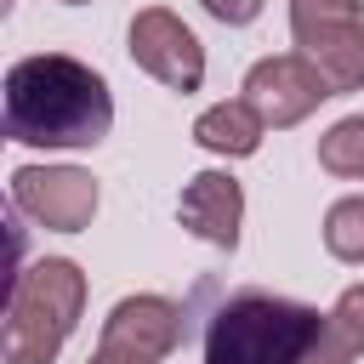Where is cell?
I'll return each instance as SVG.
<instances>
[{
  "instance_id": "6da1fadb",
  "label": "cell",
  "mask_w": 364,
  "mask_h": 364,
  "mask_svg": "<svg viewBox=\"0 0 364 364\" xmlns=\"http://www.w3.org/2000/svg\"><path fill=\"white\" fill-rule=\"evenodd\" d=\"M108 125L114 91L91 63L34 51L6 68V136L17 148H97Z\"/></svg>"
},
{
  "instance_id": "7a4b0ae2",
  "label": "cell",
  "mask_w": 364,
  "mask_h": 364,
  "mask_svg": "<svg viewBox=\"0 0 364 364\" xmlns=\"http://www.w3.org/2000/svg\"><path fill=\"white\" fill-rule=\"evenodd\" d=\"M80 313H85L80 262L40 256L34 267H23L11 279V301H6V336H0L6 364H57V353L74 336Z\"/></svg>"
},
{
  "instance_id": "3957f363",
  "label": "cell",
  "mask_w": 364,
  "mask_h": 364,
  "mask_svg": "<svg viewBox=\"0 0 364 364\" xmlns=\"http://www.w3.org/2000/svg\"><path fill=\"white\" fill-rule=\"evenodd\" d=\"M324 313L284 296H233L205 330V364H307Z\"/></svg>"
},
{
  "instance_id": "277c9868",
  "label": "cell",
  "mask_w": 364,
  "mask_h": 364,
  "mask_svg": "<svg viewBox=\"0 0 364 364\" xmlns=\"http://www.w3.org/2000/svg\"><path fill=\"white\" fill-rule=\"evenodd\" d=\"M125 51L142 74H154L165 91L193 97L205 85V46L171 6H142L125 28Z\"/></svg>"
},
{
  "instance_id": "5b68a950",
  "label": "cell",
  "mask_w": 364,
  "mask_h": 364,
  "mask_svg": "<svg viewBox=\"0 0 364 364\" xmlns=\"http://www.w3.org/2000/svg\"><path fill=\"white\" fill-rule=\"evenodd\" d=\"M11 205L28 222H40L46 233H85L97 205H102V188L80 165H17L11 171Z\"/></svg>"
},
{
  "instance_id": "8992f818",
  "label": "cell",
  "mask_w": 364,
  "mask_h": 364,
  "mask_svg": "<svg viewBox=\"0 0 364 364\" xmlns=\"http://www.w3.org/2000/svg\"><path fill=\"white\" fill-rule=\"evenodd\" d=\"M245 97L256 102V114L267 119V131H290V125H301L307 114H318V102H330L336 91H330V80L318 74L313 57H301V51H279V57L250 63V74H245Z\"/></svg>"
},
{
  "instance_id": "52a82bcc",
  "label": "cell",
  "mask_w": 364,
  "mask_h": 364,
  "mask_svg": "<svg viewBox=\"0 0 364 364\" xmlns=\"http://www.w3.org/2000/svg\"><path fill=\"white\" fill-rule=\"evenodd\" d=\"M182 341V307L171 296H154V290H136V296H119L102 318V341L97 347H114V353H131V358H171Z\"/></svg>"
},
{
  "instance_id": "ba28073f",
  "label": "cell",
  "mask_w": 364,
  "mask_h": 364,
  "mask_svg": "<svg viewBox=\"0 0 364 364\" xmlns=\"http://www.w3.org/2000/svg\"><path fill=\"white\" fill-rule=\"evenodd\" d=\"M176 222L193 239L216 245V250H239V228H245V188H239V176L233 171L188 176L182 199H176Z\"/></svg>"
},
{
  "instance_id": "9c48e42d",
  "label": "cell",
  "mask_w": 364,
  "mask_h": 364,
  "mask_svg": "<svg viewBox=\"0 0 364 364\" xmlns=\"http://www.w3.org/2000/svg\"><path fill=\"white\" fill-rule=\"evenodd\" d=\"M267 136V119L256 114L250 97H233V102H210L199 119H193V142L216 159H250Z\"/></svg>"
},
{
  "instance_id": "30bf717a",
  "label": "cell",
  "mask_w": 364,
  "mask_h": 364,
  "mask_svg": "<svg viewBox=\"0 0 364 364\" xmlns=\"http://www.w3.org/2000/svg\"><path fill=\"white\" fill-rule=\"evenodd\" d=\"M301 57L318 63V74L330 80V91H364V17L358 23H330V28H313L296 40Z\"/></svg>"
},
{
  "instance_id": "8fae6325",
  "label": "cell",
  "mask_w": 364,
  "mask_h": 364,
  "mask_svg": "<svg viewBox=\"0 0 364 364\" xmlns=\"http://www.w3.org/2000/svg\"><path fill=\"white\" fill-rule=\"evenodd\" d=\"M318 165H324L330 176L364 182V114H347V119H336V125L318 136Z\"/></svg>"
},
{
  "instance_id": "7c38bea8",
  "label": "cell",
  "mask_w": 364,
  "mask_h": 364,
  "mask_svg": "<svg viewBox=\"0 0 364 364\" xmlns=\"http://www.w3.org/2000/svg\"><path fill=\"white\" fill-rule=\"evenodd\" d=\"M324 250L347 267H364V193H347L324 210Z\"/></svg>"
},
{
  "instance_id": "4fadbf2b",
  "label": "cell",
  "mask_w": 364,
  "mask_h": 364,
  "mask_svg": "<svg viewBox=\"0 0 364 364\" xmlns=\"http://www.w3.org/2000/svg\"><path fill=\"white\" fill-rule=\"evenodd\" d=\"M364 17V0H290V34H313V28H330V23H358Z\"/></svg>"
},
{
  "instance_id": "5bb4252c",
  "label": "cell",
  "mask_w": 364,
  "mask_h": 364,
  "mask_svg": "<svg viewBox=\"0 0 364 364\" xmlns=\"http://www.w3.org/2000/svg\"><path fill=\"white\" fill-rule=\"evenodd\" d=\"M364 358V347L324 313V330H318V341H313V353H307V364H358Z\"/></svg>"
},
{
  "instance_id": "9a60e30c",
  "label": "cell",
  "mask_w": 364,
  "mask_h": 364,
  "mask_svg": "<svg viewBox=\"0 0 364 364\" xmlns=\"http://www.w3.org/2000/svg\"><path fill=\"white\" fill-rule=\"evenodd\" d=\"M330 318H336V324H341V330H347V336H353V341L364 347V284H347V290L336 296Z\"/></svg>"
},
{
  "instance_id": "2e32d148",
  "label": "cell",
  "mask_w": 364,
  "mask_h": 364,
  "mask_svg": "<svg viewBox=\"0 0 364 364\" xmlns=\"http://www.w3.org/2000/svg\"><path fill=\"white\" fill-rule=\"evenodd\" d=\"M199 6H205L216 23H228V28H245V23H256V17H262V6H267V0H199Z\"/></svg>"
},
{
  "instance_id": "e0dca14e",
  "label": "cell",
  "mask_w": 364,
  "mask_h": 364,
  "mask_svg": "<svg viewBox=\"0 0 364 364\" xmlns=\"http://www.w3.org/2000/svg\"><path fill=\"white\" fill-rule=\"evenodd\" d=\"M85 364H148V358H131V353H114V347H97Z\"/></svg>"
},
{
  "instance_id": "ac0fdd59",
  "label": "cell",
  "mask_w": 364,
  "mask_h": 364,
  "mask_svg": "<svg viewBox=\"0 0 364 364\" xmlns=\"http://www.w3.org/2000/svg\"><path fill=\"white\" fill-rule=\"evenodd\" d=\"M63 6H91V0H63Z\"/></svg>"
}]
</instances>
